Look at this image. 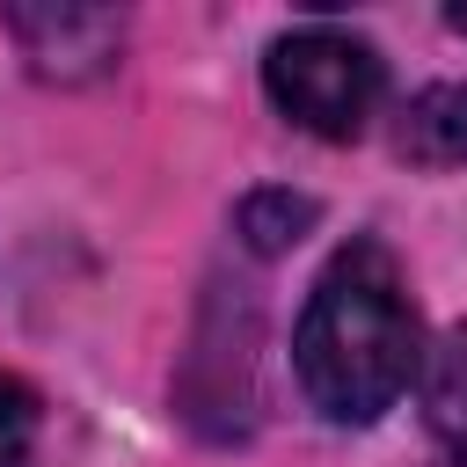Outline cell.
I'll use <instances>...</instances> for the list:
<instances>
[{"label": "cell", "mask_w": 467, "mask_h": 467, "mask_svg": "<svg viewBox=\"0 0 467 467\" xmlns=\"http://www.w3.org/2000/svg\"><path fill=\"white\" fill-rule=\"evenodd\" d=\"M292 372L328 423H379L416 372V306L379 241H343L292 328Z\"/></svg>", "instance_id": "cell-1"}, {"label": "cell", "mask_w": 467, "mask_h": 467, "mask_svg": "<svg viewBox=\"0 0 467 467\" xmlns=\"http://www.w3.org/2000/svg\"><path fill=\"white\" fill-rule=\"evenodd\" d=\"M379 51L350 29H328V22H306V29H285L263 58V88L270 102L314 131V139H358L372 102H379Z\"/></svg>", "instance_id": "cell-2"}, {"label": "cell", "mask_w": 467, "mask_h": 467, "mask_svg": "<svg viewBox=\"0 0 467 467\" xmlns=\"http://www.w3.org/2000/svg\"><path fill=\"white\" fill-rule=\"evenodd\" d=\"M0 29L22 44V58L44 80H95L124 51V15L88 0H44V7H0Z\"/></svg>", "instance_id": "cell-3"}, {"label": "cell", "mask_w": 467, "mask_h": 467, "mask_svg": "<svg viewBox=\"0 0 467 467\" xmlns=\"http://www.w3.org/2000/svg\"><path fill=\"white\" fill-rule=\"evenodd\" d=\"M401 153L416 168H467V80H438L401 109Z\"/></svg>", "instance_id": "cell-4"}, {"label": "cell", "mask_w": 467, "mask_h": 467, "mask_svg": "<svg viewBox=\"0 0 467 467\" xmlns=\"http://www.w3.org/2000/svg\"><path fill=\"white\" fill-rule=\"evenodd\" d=\"M423 416L452 467H467V328H452L423 365Z\"/></svg>", "instance_id": "cell-5"}, {"label": "cell", "mask_w": 467, "mask_h": 467, "mask_svg": "<svg viewBox=\"0 0 467 467\" xmlns=\"http://www.w3.org/2000/svg\"><path fill=\"white\" fill-rule=\"evenodd\" d=\"M314 226V197H292V190H255L241 204V241L255 255H285L299 234Z\"/></svg>", "instance_id": "cell-6"}, {"label": "cell", "mask_w": 467, "mask_h": 467, "mask_svg": "<svg viewBox=\"0 0 467 467\" xmlns=\"http://www.w3.org/2000/svg\"><path fill=\"white\" fill-rule=\"evenodd\" d=\"M29 445H36V394L15 372H0V467H22Z\"/></svg>", "instance_id": "cell-7"}, {"label": "cell", "mask_w": 467, "mask_h": 467, "mask_svg": "<svg viewBox=\"0 0 467 467\" xmlns=\"http://www.w3.org/2000/svg\"><path fill=\"white\" fill-rule=\"evenodd\" d=\"M445 22H452V29L467 36V0H452V7H445Z\"/></svg>", "instance_id": "cell-8"}]
</instances>
